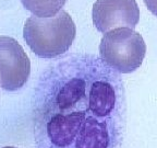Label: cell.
Here are the masks:
<instances>
[{
  "label": "cell",
  "mask_w": 157,
  "mask_h": 148,
  "mask_svg": "<svg viewBox=\"0 0 157 148\" xmlns=\"http://www.w3.org/2000/svg\"><path fill=\"white\" fill-rule=\"evenodd\" d=\"M86 81L73 105H58L45 125L46 136L54 148H122L125 131V105L115 84L96 79Z\"/></svg>",
  "instance_id": "cell-1"
},
{
  "label": "cell",
  "mask_w": 157,
  "mask_h": 148,
  "mask_svg": "<svg viewBox=\"0 0 157 148\" xmlns=\"http://www.w3.org/2000/svg\"><path fill=\"white\" fill-rule=\"evenodd\" d=\"M75 34V24L64 10L50 18L32 15L23 27L25 42L40 58H54L68 52Z\"/></svg>",
  "instance_id": "cell-2"
},
{
  "label": "cell",
  "mask_w": 157,
  "mask_h": 148,
  "mask_svg": "<svg viewBox=\"0 0 157 148\" xmlns=\"http://www.w3.org/2000/svg\"><path fill=\"white\" fill-rule=\"evenodd\" d=\"M145 54L146 44L142 35L129 27L105 33L99 44L103 62L120 74H130L140 68Z\"/></svg>",
  "instance_id": "cell-3"
},
{
  "label": "cell",
  "mask_w": 157,
  "mask_h": 148,
  "mask_svg": "<svg viewBox=\"0 0 157 148\" xmlns=\"http://www.w3.org/2000/svg\"><path fill=\"white\" fill-rule=\"evenodd\" d=\"M31 72V62L17 39L0 36V87L7 91L22 88Z\"/></svg>",
  "instance_id": "cell-4"
},
{
  "label": "cell",
  "mask_w": 157,
  "mask_h": 148,
  "mask_svg": "<svg viewBox=\"0 0 157 148\" xmlns=\"http://www.w3.org/2000/svg\"><path fill=\"white\" fill-rule=\"evenodd\" d=\"M92 19L104 34L119 27L134 29L140 21V8L135 0H96Z\"/></svg>",
  "instance_id": "cell-5"
},
{
  "label": "cell",
  "mask_w": 157,
  "mask_h": 148,
  "mask_svg": "<svg viewBox=\"0 0 157 148\" xmlns=\"http://www.w3.org/2000/svg\"><path fill=\"white\" fill-rule=\"evenodd\" d=\"M67 0H21L24 8L39 18H50L62 10Z\"/></svg>",
  "instance_id": "cell-6"
},
{
  "label": "cell",
  "mask_w": 157,
  "mask_h": 148,
  "mask_svg": "<svg viewBox=\"0 0 157 148\" xmlns=\"http://www.w3.org/2000/svg\"><path fill=\"white\" fill-rule=\"evenodd\" d=\"M144 3L147 9L157 17V0H144Z\"/></svg>",
  "instance_id": "cell-7"
},
{
  "label": "cell",
  "mask_w": 157,
  "mask_h": 148,
  "mask_svg": "<svg viewBox=\"0 0 157 148\" xmlns=\"http://www.w3.org/2000/svg\"><path fill=\"white\" fill-rule=\"evenodd\" d=\"M2 148H15V147H11V146H7V147H2Z\"/></svg>",
  "instance_id": "cell-8"
}]
</instances>
